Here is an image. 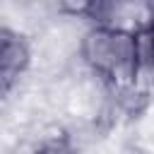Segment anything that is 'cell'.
Here are the masks:
<instances>
[{
	"mask_svg": "<svg viewBox=\"0 0 154 154\" xmlns=\"http://www.w3.org/2000/svg\"><path fill=\"white\" fill-rule=\"evenodd\" d=\"M87 65L113 89H128L137 79L142 43L125 29L99 26L87 34L82 46Z\"/></svg>",
	"mask_w": 154,
	"mask_h": 154,
	"instance_id": "obj_1",
	"label": "cell"
},
{
	"mask_svg": "<svg viewBox=\"0 0 154 154\" xmlns=\"http://www.w3.org/2000/svg\"><path fill=\"white\" fill-rule=\"evenodd\" d=\"M26 65H29L26 41L17 31L5 26L0 31V84H2V94H10V89L24 75Z\"/></svg>",
	"mask_w": 154,
	"mask_h": 154,
	"instance_id": "obj_2",
	"label": "cell"
},
{
	"mask_svg": "<svg viewBox=\"0 0 154 154\" xmlns=\"http://www.w3.org/2000/svg\"><path fill=\"white\" fill-rule=\"evenodd\" d=\"M142 53L147 55V60L154 65V14L152 19L147 22V29H144V38H142Z\"/></svg>",
	"mask_w": 154,
	"mask_h": 154,
	"instance_id": "obj_3",
	"label": "cell"
},
{
	"mask_svg": "<svg viewBox=\"0 0 154 154\" xmlns=\"http://www.w3.org/2000/svg\"><path fill=\"white\" fill-rule=\"evenodd\" d=\"M94 2H96V0H63V5H65L70 12H84V10H89Z\"/></svg>",
	"mask_w": 154,
	"mask_h": 154,
	"instance_id": "obj_4",
	"label": "cell"
}]
</instances>
